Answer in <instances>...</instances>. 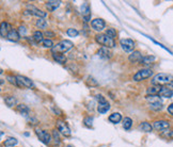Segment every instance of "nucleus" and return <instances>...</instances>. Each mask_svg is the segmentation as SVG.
I'll use <instances>...</instances> for the list:
<instances>
[{"label":"nucleus","instance_id":"79ce46f5","mask_svg":"<svg viewBox=\"0 0 173 147\" xmlns=\"http://www.w3.org/2000/svg\"><path fill=\"white\" fill-rule=\"evenodd\" d=\"M168 112L173 116V104H170L168 106Z\"/></svg>","mask_w":173,"mask_h":147},{"label":"nucleus","instance_id":"f03ea898","mask_svg":"<svg viewBox=\"0 0 173 147\" xmlns=\"http://www.w3.org/2000/svg\"><path fill=\"white\" fill-rule=\"evenodd\" d=\"M73 47H74L73 42L68 41V39H63V41L59 42L54 46L53 49H51V53H65V52L70 51Z\"/></svg>","mask_w":173,"mask_h":147},{"label":"nucleus","instance_id":"c9c22d12","mask_svg":"<svg viewBox=\"0 0 173 147\" xmlns=\"http://www.w3.org/2000/svg\"><path fill=\"white\" fill-rule=\"evenodd\" d=\"M106 34H107L108 36L111 37V39H114V37L116 36V31L114 30L113 28H108L107 30H106Z\"/></svg>","mask_w":173,"mask_h":147},{"label":"nucleus","instance_id":"1a4fd4ad","mask_svg":"<svg viewBox=\"0 0 173 147\" xmlns=\"http://www.w3.org/2000/svg\"><path fill=\"white\" fill-rule=\"evenodd\" d=\"M16 78H17L19 87H28V89H32V87H34V84H33L32 80H31V79H29L28 77L18 75V76H16Z\"/></svg>","mask_w":173,"mask_h":147},{"label":"nucleus","instance_id":"c756f323","mask_svg":"<svg viewBox=\"0 0 173 147\" xmlns=\"http://www.w3.org/2000/svg\"><path fill=\"white\" fill-rule=\"evenodd\" d=\"M155 60H156V58L154 56H144L142 58V60H141L140 64H143V65L151 64V63H153Z\"/></svg>","mask_w":173,"mask_h":147},{"label":"nucleus","instance_id":"20e7f679","mask_svg":"<svg viewBox=\"0 0 173 147\" xmlns=\"http://www.w3.org/2000/svg\"><path fill=\"white\" fill-rule=\"evenodd\" d=\"M95 41L99 44V45H103L104 47H108V48H113L116 46L114 43V39H111L110 36H108L107 34H97L95 36Z\"/></svg>","mask_w":173,"mask_h":147},{"label":"nucleus","instance_id":"b1692460","mask_svg":"<svg viewBox=\"0 0 173 147\" xmlns=\"http://www.w3.org/2000/svg\"><path fill=\"white\" fill-rule=\"evenodd\" d=\"M32 39H33V41H34L35 43H42V42L44 41V33L41 32L40 30L35 31V32L33 33V35H32Z\"/></svg>","mask_w":173,"mask_h":147},{"label":"nucleus","instance_id":"393cba45","mask_svg":"<svg viewBox=\"0 0 173 147\" xmlns=\"http://www.w3.org/2000/svg\"><path fill=\"white\" fill-rule=\"evenodd\" d=\"M5 102L8 107L12 108V107L16 106L17 104V99H16L14 96H5Z\"/></svg>","mask_w":173,"mask_h":147},{"label":"nucleus","instance_id":"f257e3e1","mask_svg":"<svg viewBox=\"0 0 173 147\" xmlns=\"http://www.w3.org/2000/svg\"><path fill=\"white\" fill-rule=\"evenodd\" d=\"M171 82H173V76L167 73H159L155 75L152 79V84L153 85L164 87V84H170Z\"/></svg>","mask_w":173,"mask_h":147},{"label":"nucleus","instance_id":"2eb2a0df","mask_svg":"<svg viewBox=\"0 0 173 147\" xmlns=\"http://www.w3.org/2000/svg\"><path fill=\"white\" fill-rule=\"evenodd\" d=\"M142 58L143 56L141 54V52L139 51V50H135V51H133L132 53L129 54L128 60L129 62H132V63H140Z\"/></svg>","mask_w":173,"mask_h":147},{"label":"nucleus","instance_id":"5701e85b","mask_svg":"<svg viewBox=\"0 0 173 147\" xmlns=\"http://www.w3.org/2000/svg\"><path fill=\"white\" fill-rule=\"evenodd\" d=\"M138 129L143 132H151L152 130H153V126L150 123H147V121H142V123H140V125H139Z\"/></svg>","mask_w":173,"mask_h":147},{"label":"nucleus","instance_id":"ea45409f","mask_svg":"<svg viewBox=\"0 0 173 147\" xmlns=\"http://www.w3.org/2000/svg\"><path fill=\"white\" fill-rule=\"evenodd\" d=\"M96 100L99 101V104H101V102H106L107 100H106V98L104 97V96L102 95H96Z\"/></svg>","mask_w":173,"mask_h":147},{"label":"nucleus","instance_id":"39448f33","mask_svg":"<svg viewBox=\"0 0 173 147\" xmlns=\"http://www.w3.org/2000/svg\"><path fill=\"white\" fill-rule=\"evenodd\" d=\"M152 75H153L152 69L142 68V69H140V70H138L134 75V81H137V82H139V81H143V80H145V79L150 78Z\"/></svg>","mask_w":173,"mask_h":147},{"label":"nucleus","instance_id":"4c0bfd02","mask_svg":"<svg viewBox=\"0 0 173 147\" xmlns=\"http://www.w3.org/2000/svg\"><path fill=\"white\" fill-rule=\"evenodd\" d=\"M92 121H93V118L91 116H87V117H85V119H83V123H85V125L87 126V127H89V128L92 127Z\"/></svg>","mask_w":173,"mask_h":147},{"label":"nucleus","instance_id":"7c9ffc66","mask_svg":"<svg viewBox=\"0 0 173 147\" xmlns=\"http://www.w3.org/2000/svg\"><path fill=\"white\" fill-rule=\"evenodd\" d=\"M133 126V119L130 117H125L123 119V127L125 130H129Z\"/></svg>","mask_w":173,"mask_h":147},{"label":"nucleus","instance_id":"412c9836","mask_svg":"<svg viewBox=\"0 0 173 147\" xmlns=\"http://www.w3.org/2000/svg\"><path fill=\"white\" fill-rule=\"evenodd\" d=\"M7 39H9V41H11V42H18V41H19V39H20V35H19V33H18V31L12 29V30L10 31L9 34H8Z\"/></svg>","mask_w":173,"mask_h":147},{"label":"nucleus","instance_id":"f704fd0d","mask_svg":"<svg viewBox=\"0 0 173 147\" xmlns=\"http://www.w3.org/2000/svg\"><path fill=\"white\" fill-rule=\"evenodd\" d=\"M53 138H54V141H55L56 144L59 145L61 143V140H60V135H59V132L57 131V129L53 130Z\"/></svg>","mask_w":173,"mask_h":147},{"label":"nucleus","instance_id":"f3484780","mask_svg":"<svg viewBox=\"0 0 173 147\" xmlns=\"http://www.w3.org/2000/svg\"><path fill=\"white\" fill-rule=\"evenodd\" d=\"M60 5H61V1H60V0H49V1H47L45 5H46L48 11L54 12L55 10H57L58 8L60 7Z\"/></svg>","mask_w":173,"mask_h":147},{"label":"nucleus","instance_id":"7ed1b4c3","mask_svg":"<svg viewBox=\"0 0 173 147\" xmlns=\"http://www.w3.org/2000/svg\"><path fill=\"white\" fill-rule=\"evenodd\" d=\"M147 100L149 102V107L153 111H160L162 109V100L159 95H147Z\"/></svg>","mask_w":173,"mask_h":147},{"label":"nucleus","instance_id":"0eeeda50","mask_svg":"<svg viewBox=\"0 0 173 147\" xmlns=\"http://www.w3.org/2000/svg\"><path fill=\"white\" fill-rule=\"evenodd\" d=\"M120 45L122 47V49L125 52H130L132 53L134 51L135 48V42L130 39H122L120 41Z\"/></svg>","mask_w":173,"mask_h":147},{"label":"nucleus","instance_id":"c03bdc74","mask_svg":"<svg viewBox=\"0 0 173 147\" xmlns=\"http://www.w3.org/2000/svg\"><path fill=\"white\" fill-rule=\"evenodd\" d=\"M65 147H74V146H73V145H66Z\"/></svg>","mask_w":173,"mask_h":147},{"label":"nucleus","instance_id":"9b49d317","mask_svg":"<svg viewBox=\"0 0 173 147\" xmlns=\"http://www.w3.org/2000/svg\"><path fill=\"white\" fill-rule=\"evenodd\" d=\"M80 11H81V14H82V17L85 19V22H90L91 19V9H90V5H89L88 2H85L82 3L80 8Z\"/></svg>","mask_w":173,"mask_h":147},{"label":"nucleus","instance_id":"bb28decb","mask_svg":"<svg viewBox=\"0 0 173 147\" xmlns=\"http://www.w3.org/2000/svg\"><path fill=\"white\" fill-rule=\"evenodd\" d=\"M53 58L56 62L60 63V64H65L66 63V58L63 56V54L60 53H53Z\"/></svg>","mask_w":173,"mask_h":147},{"label":"nucleus","instance_id":"ddd939ff","mask_svg":"<svg viewBox=\"0 0 173 147\" xmlns=\"http://www.w3.org/2000/svg\"><path fill=\"white\" fill-rule=\"evenodd\" d=\"M91 27L94 29L95 31H99L101 32L102 30H104L106 27V22L104 19L102 18H95L91 22Z\"/></svg>","mask_w":173,"mask_h":147},{"label":"nucleus","instance_id":"cd10ccee","mask_svg":"<svg viewBox=\"0 0 173 147\" xmlns=\"http://www.w3.org/2000/svg\"><path fill=\"white\" fill-rule=\"evenodd\" d=\"M18 143L17 138H8L7 140L3 142V145H5V147H14L16 144Z\"/></svg>","mask_w":173,"mask_h":147},{"label":"nucleus","instance_id":"dca6fc26","mask_svg":"<svg viewBox=\"0 0 173 147\" xmlns=\"http://www.w3.org/2000/svg\"><path fill=\"white\" fill-rule=\"evenodd\" d=\"M12 30V26L7 22H1V29H0V33H1V36L2 37H7L8 34L10 33V31Z\"/></svg>","mask_w":173,"mask_h":147},{"label":"nucleus","instance_id":"2f4dec72","mask_svg":"<svg viewBox=\"0 0 173 147\" xmlns=\"http://www.w3.org/2000/svg\"><path fill=\"white\" fill-rule=\"evenodd\" d=\"M7 79L8 81H9L11 84L15 85V87H19V85H18V81H17V78H16V76H12V75H8L7 76Z\"/></svg>","mask_w":173,"mask_h":147},{"label":"nucleus","instance_id":"f8f14e48","mask_svg":"<svg viewBox=\"0 0 173 147\" xmlns=\"http://www.w3.org/2000/svg\"><path fill=\"white\" fill-rule=\"evenodd\" d=\"M153 127L155 128L156 130H158V131H166V130H168L169 128H170V123L167 121H155L153 123Z\"/></svg>","mask_w":173,"mask_h":147},{"label":"nucleus","instance_id":"473e14b6","mask_svg":"<svg viewBox=\"0 0 173 147\" xmlns=\"http://www.w3.org/2000/svg\"><path fill=\"white\" fill-rule=\"evenodd\" d=\"M42 45H43V47H45V48H50V49H53V47L55 46V45H54V43H53V41H51L50 39H44V41L42 42Z\"/></svg>","mask_w":173,"mask_h":147},{"label":"nucleus","instance_id":"37998d69","mask_svg":"<svg viewBox=\"0 0 173 147\" xmlns=\"http://www.w3.org/2000/svg\"><path fill=\"white\" fill-rule=\"evenodd\" d=\"M167 87H168L169 89H171V90H172V91H173V82H171L170 84H168V85H167Z\"/></svg>","mask_w":173,"mask_h":147},{"label":"nucleus","instance_id":"4468645a","mask_svg":"<svg viewBox=\"0 0 173 147\" xmlns=\"http://www.w3.org/2000/svg\"><path fill=\"white\" fill-rule=\"evenodd\" d=\"M97 54H99L101 58L105 59V60H109V59L112 56V51L110 50V48L102 46V47L99 48V51H97Z\"/></svg>","mask_w":173,"mask_h":147},{"label":"nucleus","instance_id":"58836bf2","mask_svg":"<svg viewBox=\"0 0 173 147\" xmlns=\"http://www.w3.org/2000/svg\"><path fill=\"white\" fill-rule=\"evenodd\" d=\"M17 31H18V33H19L20 36H26L27 35V28L25 26H20Z\"/></svg>","mask_w":173,"mask_h":147},{"label":"nucleus","instance_id":"aec40b11","mask_svg":"<svg viewBox=\"0 0 173 147\" xmlns=\"http://www.w3.org/2000/svg\"><path fill=\"white\" fill-rule=\"evenodd\" d=\"M109 109H110V104L108 101L101 102V104H97V111H99V113H101V114H105V113H107Z\"/></svg>","mask_w":173,"mask_h":147},{"label":"nucleus","instance_id":"e433bc0d","mask_svg":"<svg viewBox=\"0 0 173 147\" xmlns=\"http://www.w3.org/2000/svg\"><path fill=\"white\" fill-rule=\"evenodd\" d=\"M164 138H170V140H172L173 138V130H166V131H164V133L161 134Z\"/></svg>","mask_w":173,"mask_h":147},{"label":"nucleus","instance_id":"c85d7f7f","mask_svg":"<svg viewBox=\"0 0 173 147\" xmlns=\"http://www.w3.org/2000/svg\"><path fill=\"white\" fill-rule=\"evenodd\" d=\"M35 26L39 29H46L48 24H47L46 19L45 18H37L36 22H35Z\"/></svg>","mask_w":173,"mask_h":147},{"label":"nucleus","instance_id":"a878e982","mask_svg":"<svg viewBox=\"0 0 173 147\" xmlns=\"http://www.w3.org/2000/svg\"><path fill=\"white\" fill-rule=\"evenodd\" d=\"M160 89H161L160 85H152V87H150L147 90V95H158L160 92Z\"/></svg>","mask_w":173,"mask_h":147},{"label":"nucleus","instance_id":"9d476101","mask_svg":"<svg viewBox=\"0 0 173 147\" xmlns=\"http://www.w3.org/2000/svg\"><path fill=\"white\" fill-rule=\"evenodd\" d=\"M57 128L58 131L61 134H63L64 136H70L72 134V131H71L70 127L67 126V124L63 121H57Z\"/></svg>","mask_w":173,"mask_h":147},{"label":"nucleus","instance_id":"4be33fe9","mask_svg":"<svg viewBox=\"0 0 173 147\" xmlns=\"http://www.w3.org/2000/svg\"><path fill=\"white\" fill-rule=\"evenodd\" d=\"M108 119H109L110 123L118 124V123H120V121H122V115H121L119 112H114V113H112V114L109 115Z\"/></svg>","mask_w":173,"mask_h":147},{"label":"nucleus","instance_id":"6e6552de","mask_svg":"<svg viewBox=\"0 0 173 147\" xmlns=\"http://www.w3.org/2000/svg\"><path fill=\"white\" fill-rule=\"evenodd\" d=\"M27 13L31 14V15L36 16V17H39V18H45V17H46V15H47L46 12H43L42 10L37 9L36 7H34V5H27L26 14Z\"/></svg>","mask_w":173,"mask_h":147},{"label":"nucleus","instance_id":"a211bd4d","mask_svg":"<svg viewBox=\"0 0 173 147\" xmlns=\"http://www.w3.org/2000/svg\"><path fill=\"white\" fill-rule=\"evenodd\" d=\"M158 95H159L160 97H164V98H171L173 96V91L171 89H169L168 87H161Z\"/></svg>","mask_w":173,"mask_h":147},{"label":"nucleus","instance_id":"6ab92c4d","mask_svg":"<svg viewBox=\"0 0 173 147\" xmlns=\"http://www.w3.org/2000/svg\"><path fill=\"white\" fill-rule=\"evenodd\" d=\"M16 111L17 112H19L22 115H24V116L28 117L29 116V113H30V110H29V108L26 106V104H17L16 106Z\"/></svg>","mask_w":173,"mask_h":147},{"label":"nucleus","instance_id":"423d86ee","mask_svg":"<svg viewBox=\"0 0 173 147\" xmlns=\"http://www.w3.org/2000/svg\"><path fill=\"white\" fill-rule=\"evenodd\" d=\"M35 134H36L37 138H39V140L41 141L42 143H44V144H46V145L50 144L51 135L48 131L43 130V129H40V128H36V129H35Z\"/></svg>","mask_w":173,"mask_h":147},{"label":"nucleus","instance_id":"72a5a7b5","mask_svg":"<svg viewBox=\"0 0 173 147\" xmlns=\"http://www.w3.org/2000/svg\"><path fill=\"white\" fill-rule=\"evenodd\" d=\"M66 33H67V35H68V36H71V37H75V36H77V35L79 34L78 30H77V29H75V28H70V29H67Z\"/></svg>","mask_w":173,"mask_h":147},{"label":"nucleus","instance_id":"a19ab883","mask_svg":"<svg viewBox=\"0 0 173 147\" xmlns=\"http://www.w3.org/2000/svg\"><path fill=\"white\" fill-rule=\"evenodd\" d=\"M44 36H46L47 39H48V37H55V33L51 32V31H45Z\"/></svg>","mask_w":173,"mask_h":147}]
</instances>
